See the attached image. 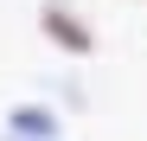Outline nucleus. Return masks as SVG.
<instances>
[{"label": "nucleus", "instance_id": "obj_1", "mask_svg": "<svg viewBox=\"0 0 147 141\" xmlns=\"http://www.w3.org/2000/svg\"><path fill=\"white\" fill-rule=\"evenodd\" d=\"M45 39H58L64 52H90V45H96V32H90L70 7H45Z\"/></svg>", "mask_w": 147, "mask_h": 141}, {"label": "nucleus", "instance_id": "obj_2", "mask_svg": "<svg viewBox=\"0 0 147 141\" xmlns=\"http://www.w3.org/2000/svg\"><path fill=\"white\" fill-rule=\"evenodd\" d=\"M13 122H19V128H26V135H51V115H45V109H19V115H13Z\"/></svg>", "mask_w": 147, "mask_h": 141}]
</instances>
